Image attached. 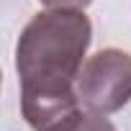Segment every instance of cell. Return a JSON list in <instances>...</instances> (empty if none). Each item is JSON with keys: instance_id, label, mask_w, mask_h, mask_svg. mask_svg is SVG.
I'll use <instances>...</instances> for the list:
<instances>
[{"instance_id": "277c9868", "label": "cell", "mask_w": 131, "mask_h": 131, "mask_svg": "<svg viewBox=\"0 0 131 131\" xmlns=\"http://www.w3.org/2000/svg\"><path fill=\"white\" fill-rule=\"evenodd\" d=\"M46 8H72V10H85L93 0H39Z\"/></svg>"}, {"instance_id": "3957f363", "label": "cell", "mask_w": 131, "mask_h": 131, "mask_svg": "<svg viewBox=\"0 0 131 131\" xmlns=\"http://www.w3.org/2000/svg\"><path fill=\"white\" fill-rule=\"evenodd\" d=\"M57 131H116V126L105 118V113H98V111H77L75 116H70Z\"/></svg>"}, {"instance_id": "6da1fadb", "label": "cell", "mask_w": 131, "mask_h": 131, "mask_svg": "<svg viewBox=\"0 0 131 131\" xmlns=\"http://www.w3.org/2000/svg\"><path fill=\"white\" fill-rule=\"evenodd\" d=\"M90 39L93 26L85 10L46 8L36 13L16 44L21 95L75 93Z\"/></svg>"}, {"instance_id": "7a4b0ae2", "label": "cell", "mask_w": 131, "mask_h": 131, "mask_svg": "<svg viewBox=\"0 0 131 131\" xmlns=\"http://www.w3.org/2000/svg\"><path fill=\"white\" fill-rule=\"evenodd\" d=\"M77 95L85 108L116 113L131 100V54L121 49H100L80 70Z\"/></svg>"}]
</instances>
